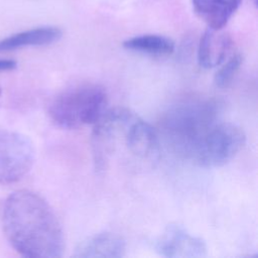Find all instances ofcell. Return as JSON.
<instances>
[{"mask_svg":"<svg viewBox=\"0 0 258 258\" xmlns=\"http://www.w3.org/2000/svg\"><path fill=\"white\" fill-rule=\"evenodd\" d=\"M92 152L96 169L151 168L160 156L157 131L127 108L106 110L94 124Z\"/></svg>","mask_w":258,"mask_h":258,"instance_id":"cell-1","label":"cell"},{"mask_svg":"<svg viewBox=\"0 0 258 258\" xmlns=\"http://www.w3.org/2000/svg\"><path fill=\"white\" fill-rule=\"evenodd\" d=\"M10 245L27 258H58L64 251L61 225L50 205L38 194L20 189L7 197L1 213Z\"/></svg>","mask_w":258,"mask_h":258,"instance_id":"cell-2","label":"cell"},{"mask_svg":"<svg viewBox=\"0 0 258 258\" xmlns=\"http://www.w3.org/2000/svg\"><path fill=\"white\" fill-rule=\"evenodd\" d=\"M220 112V104L212 99L180 102L163 114L160 132L176 153L192 160L206 135L221 120Z\"/></svg>","mask_w":258,"mask_h":258,"instance_id":"cell-3","label":"cell"},{"mask_svg":"<svg viewBox=\"0 0 258 258\" xmlns=\"http://www.w3.org/2000/svg\"><path fill=\"white\" fill-rule=\"evenodd\" d=\"M105 89L94 83L74 85L58 93L48 105L50 119L59 127L75 129L94 125L107 110Z\"/></svg>","mask_w":258,"mask_h":258,"instance_id":"cell-4","label":"cell"},{"mask_svg":"<svg viewBox=\"0 0 258 258\" xmlns=\"http://www.w3.org/2000/svg\"><path fill=\"white\" fill-rule=\"evenodd\" d=\"M245 142L241 127L220 120L206 135L191 161L203 167L223 166L241 151Z\"/></svg>","mask_w":258,"mask_h":258,"instance_id":"cell-5","label":"cell"},{"mask_svg":"<svg viewBox=\"0 0 258 258\" xmlns=\"http://www.w3.org/2000/svg\"><path fill=\"white\" fill-rule=\"evenodd\" d=\"M34 156L33 143L27 136L0 130V183L21 179L32 167Z\"/></svg>","mask_w":258,"mask_h":258,"instance_id":"cell-6","label":"cell"},{"mask_svg":"<svg viewBox=\"0 0 258 258\" xmlns=\"http://www.w3.org/2000/svg\"><path fill=\"white\" fill-rule=\"evenodd\" d=\"M156 251L167 258H203L208 254L205 241L179 225H169L156 241Z\"/></svg>","mask_w":258,"mask_h":258,"instance_id":"cell-7","label":"cell"},{"mask_svg":"<svg viewBox=\"0 0 258 258\" xmlns=\"http://www.w3.org/2000/svg\"><path fill=\"white\" fill-rule=\"evenodd\" d=\"M126 255L125 240L118 234L103 232L81 242L73 254L78 258H119Z\"/></svg>","mask_w":258,"mask_h":258,"instance_id":"cell-8","label":"cell"},{"mask_svg":"<svg viewBox=\"0 0 258 258\" xmlns=\"http://www.w3.org/2000/svg\"><path fill=\"white\" fill-rule=\"evenodd\" d=\"M232 38L221 29L208 28L202 35L198 46V61L204 69H212L222 64L229 56Z\"/></svg>","mask_w":258,"mask_h":258,"instance_id":"cell-9","label":"cell"},{"mask_svg":"<svg viewBox=\"0 0 258 258\" xmlns=\"http://www.w3.org/2000/svg\"><path fill=\"white\" fill-rule=\"evenodd\" d=\"M241 2L242 0H191L197 15L212 29H222Z\"/></svg>","mask_w":258,"mask_h":258,"instance_id":"cell-10","label":"cell"},{"mask_svg":"<svg viewBox=\"0 0 258 258\" xmlns=\"http://www.w3.org/2000/svg\"><path fill=\"white\" fill-rule=\"evenodd\" d=\"M62 31L55 26H41L24 30L0 39V52L25 46L47 45L57 41Z\"/></svg>","mask_w":258,"mask_h":258,"instance_id":"cell-11","label":"cell"},{"mask_svg":"<svg viewBox=\"0 0 258 258\" xmlns=\"http://www.w3.org/2000/svg\"><path fill=\"white\" fill-rule=\"evenodd\" d=\"M126 49L151 55H168L174 51V42L163 35L143 34L126 39L123 42Z\"/></svg>","mask_w":258,"mask_h":258,"instance_id":"cell-12","label":"cell"},{"mask_svg":"<svg viewBox=\"0 0 258 258\" xmlns=\"http://www.w3.org/2000/svg\"><path fill=\"white\" fill-rule=\"evenodd\" d=\"M242 55L239 52L233 53L230 55L227 60H225L222 64V67L218 70V72L215 75L214 81L215 84L220 87L224 88L227 87L239 71L241 64H242Z\"/></svg>","mask_w":258,"mask_h":258,"instance_id":"cell-13","label":"cell"},{"mask_svg":"<svg viewBox=\"0 0 258 258\" xmlns=\"http://www.w3.org/2000/svg\"><path fill=\"white\" fill-rule=\"evenodd\" d=\"M17 66L16 60L9 58H0V72H6L14 70Z\"/></svg>","mask_w":258,"mask_h":258,"instance_id":"cell-14","label":"cell"},{"mask_svg":"<svg viewBox=\"0 0 258 258\" xmlns=\"http://www.w3.org/2000/svg\"><path fill=\"white\" fill-rule=\"evenodd\" d=\"M0 94H1V88H0Z\"/></svg>","mask_w":258,"mask_h":258,"instance_id":"cell-15","label":"cell"}]
</instances>
